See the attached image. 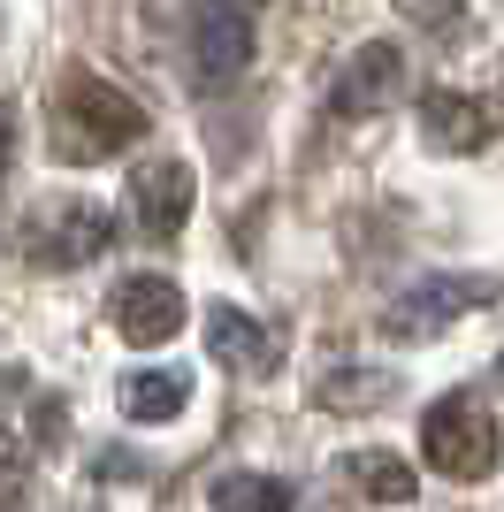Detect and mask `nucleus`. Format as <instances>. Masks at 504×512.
Instances as JSON below:
<instances>
[{
  "label": "nucleus",
  "mask_w": 504,
  "mask_h": 512,
  "mask_svg": "<svg viewBox=\"0 0 504 512\" xmlns=\"http://www.w3.org/2000/svg\"><path fill=\"white\" fill-rule=\"evenodd\" d=\"M146 107L115 92L100 69H62L54 92H46V146L62 169H92V161H115L123 146L146 138Z\"/></svg>",
  "instance_id": "nucleus-1"
},
{
  "label": "nucleus",
  "mask_w": 504,
  "mask_h": 512,
  "mask_svg": "<svg viewBox=\"0 0 504 512\" xmlns=\"http://www.w3.org/2000/svg\"><path fill=\"white\" fill-rule=\"evenodd\" d=\"M420 459L436 474H451V482L497 474L504 436H497V413H489L482 390H451V398H436V406L420 413Z\"/></svg>",
  "instance_id": "nucleus-2"
},
{
  "label": "nucleus",
  "mask_w": 504,
  "mask_h": 512,
  "mask_svg": "<svg viewBox=\"0 0 504 512\" xmlns=\"http://www.w3.org/2000/svg\"><path fill=\"white\" fill-rule=\"evenodd\" d=\"M115 245V214L92 207V199H46L16 222V253L31 268H84V260H100Z\"/></svg>",
  "instance_id": "nucleus-3"
},
{
  "label": "nucleus",
  "mask_w": 504,
  "mask_h": 512,
  "mask_svg": "<svg viewBox=\"0 0 504 512\" xmlns=\"http://www.w3.org/2000/svg\"><path fill=\"white\" fill-rule=\"evenodd\" d=\"M497 299H504V283H497V276H420L413 291H398V299H390V314H382V337H398V344L443 337L459 314H482V306H497Z\"/></svg>",
  "instance_id": "nucleus-4"
},
{
  "label": "nucleus",
  "mask_w": 504,
  "mask_h": 512,
  "mask_svg": "<svg viewBox=\"0 0 504 512\" xmlns=\"http://www.w3.org/2000/svg\"><path fill=\"white\" fill-rule=\"evenodd\" d=\"M184 46H191V85H230L237 69L252 62V8L245 0H199L184 23Z\"/></svg>",
  "instance_id": "nucleus-5"
},
{
  "label": "nucleus",
  "mask_w": 504,
  "mask_h": 512,
  "mask_svg": "<svg viewBox=\"0 0 504 512\" xmlns=\"http://www.w3.org/2000/svg\"><path fill=\"white\" fill-rule=\"evenodd\" d=\"M420 138L436 153H489L504 138V100L482 92H420Z\"/></svg>",
  "instance_id": "nucleus-6"
},
{
  "label": "nucleus",
  "mask_w": 504,
  "mask_h": 512,
  "mask_svg": "<svg viewBox=\"0 0 504 512\" xmlns=\"http://www.w3.org/2000/svg\"><path fill=\"white\" fill-rule=\"evenodd\" d=\"M398 100H405V54L390 39H367L352 62L336 69V85H329V107L344 115V123L382 115V107H398Z\"/></svg>",
  "instance_id": "nucleus-7"
},
{
  "label": "nucleus",
  "mask_w": 504,
  "mask_h": 512,
  "mask_svg": "<svg viewBox=\"0 0 504 512\" xmlns=\"http://www.w3.org/2000/svg\"><path fill=\"white\" fill-rule=\"evenodd\" d=\"M107 321H115L123 344H168L184 329V291L168 276H123L115 299H107Z\"/></svg>",
  "instance_id": "nucleus-8"
},
{
  "label": "nucleus",
  "mask_w": 504,
  "mask_h": 512,
  "mask_svg": "<svg viewBox=\"0 0 504 512\" xmlns=\"http://www.w3.org/2000/svg\"><path fill=\"white\" fill-rule=\"evenodd\" d=\"M191 169L176 161V153H161V161H138L130 169V199H138V230L153 237V245H176V230L191 222Z\"/></svg>",
  "instance_id": "nucleus-9"
},
{
  "label": "nucleus",
  "mask_w": 504,
  "mask_h": 512,
  "mask_svg": "<svg viewBox=\"0 0 504 512\" xmlns=\"http://www.w3.org/2000/svg\"><path fill=\"white\" fill-rule=\"evenodd\" d=\"M207 352L237 375H275V360H283L275 329H260V314H245V306H207Z\"/></svg>",
  "instance_id": "nucleus-10"
},
{
  "label": "nucleus",
  "mask_w": 504,
  "mask_h": 512,
  "mask_svg": "<svg viewBox=\"0 0 504 512\" xmlns=\"http://www.w3.org/2000/svg\"><path fill=\"white\" fill-rule=\"evenodd\" d=\"M207 505L214 512H298V490L283 474H252V467H230L207 482Z\"/></svg>",
  "instance_id": "nucleus-11"
},
{
  "label": "nucleus",
  "mask_w": 504,
  "mask_h": 512,
  "mask_svg": "<svg viewBox=\"0 0 504 512\" xmlns=\"http://www.w3.org/2000/svg\"><path fill=\"white\" fill-rule=\"evenodd\" d=\"M390 398H398V383H390L382 367H329L314 383L321 413H375V406H390Z\"/></svg>",
  "instance_id": "nucleus-12"
},
{
  "label": "nucleus",
  "mask_w": 504,
  "mask_h": 512,
  "mask_svg": "<svg viewBox=\"0 0 504 512\" xmlns=\"http://www.w3.org/2000/svg\"><path fill=\"white\" fill-rule=\"evenodd\" d=\"M336 474H344L359 497H375V505H405V497H420L413 467H405V459H390V451H344V459H336Z\"/></svg>",
  "instance_id": "nucleus-13"
},
{
  "label": "nucleus",
  "mask_w": 504,
  "mask_h": 512,
  "mask_svg": "<svg viewBox=\"0 0 504 512\" xmlns=\"http://www.w3.org/2000/svg\"><path fill=\"white\" fill-rule=\"evenodd\" d=\"M191 406V375L184 367H138L123 383V413L130 421H176Z\"/></svg>",
  "instance_id": "nucleus-14"
},
{
  "label": "nucleus",
  "mask_w": 504,
  "mask_h": 512,
  "mask_svg": "<svg viewBox=\"0 0 504 512\" xmlns=\"http://www.w3.org/2000/svg\"><path fill=\"white\" fill-rule=\"evenodd\" d=\"M398 16L420 23V31H436V39H459V0H398Z\"/></svg>",
  "instance_id": "nucleus-15"
},
{
  "label": "nucleus",
  "mask_w": 504,
  "mask_h": 512,
  "mask_svg": "<svg viewBox=\"0 0 504 512\" xmlns=\"http://www.w3.org/2000/svg\"><path fill=\"white\" fill-rule=\"evenodd\" d=\"M138 474H146L138 451H100V482H138Z\"/></svg>",
  "instance_id": "nucleus-16"
},
{
  "label": "nucleus",
  "mask_w": 504,
  "mask_h": 512,
  "mask_svg": "<svg viewBox=\"0 0 504 512\" xmlns=\"http://www.w3.org/2000/svg\"><path fill=\"white\" fill-rule=\"evenodd\" d=\"M8 161H16V107L0 100V184H8Z\"/></svg>",
  "instance_id": "nucleus-17"
},
{
  "label": "nucleus",
  "mask_w": 504,
  "mask_h": 512,
  "mask_svg": "<svg viewBox=\"0 0 504 512\" xmlns=\"http://www.w3.org/2000/svg\"><path fill=\"white\" fill-rule=\"evenodd\" d=\"M497 383H504V360H497Z\"/></svg>",
  "instance_id": "nucleus-18"
}]
</instances>
